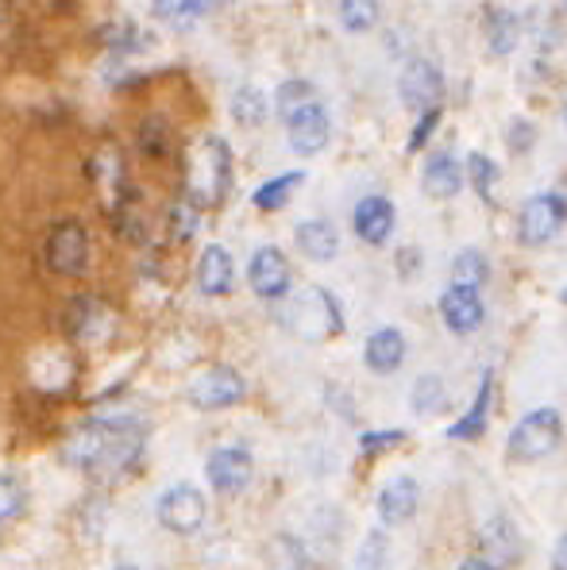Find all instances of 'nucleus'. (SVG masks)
<instances>
[{
	"mask_svg": "<svg viewBox=\"0 0 567 570\" xmlns=\"http://www.w3.org/2000/svg\"><path fill=\"white\" fill-rule=\"evenodd\" d=\"M143 447V428L135 420H89L67 444V462L85 470H117L132 462Z\"/></svg>",
	"mask_w": 567,
	"mask_h": 570,
	"instance_id": "nucleus-1",
	"label": "nucleus"
},
{
	"mask_svg": "<svg viewBox=\"0 0 567 570\" xmlns=\"http://www.w3.org/2000/svg\"><path fill=\"white\" fill-rule=\"evenodd\" d=\"M282 324L305 339H324L332 336V332H340V308L336 301H332V293L302 289L297 297H290L286 305H282Z\"/></svg>",
	"mask_w": 567,
	"mask_h": 570,
	"instance_id": "nucleus-2",
	"label": "nucleus"
},
{
	"mask_svg": "<svg viewBox=\"0 0 567 570\" xmlns=\"http://www.w3.org/2000/svg\"><path fill=\"white\" fill-rule=\"evenodd\" d=\"M229 177H232V159H229V143L224 140H205L193 154V166H190V197L198 205H216L229 190Z\"/></svg>",
	"mask_w": 567,
	"mask_h": 570,
	"instance_id": "nucleus-3",
	"label": "nucleus"
},
{
	"mask_svg": "<svg viewBox=\"0 0 567 570\" xmlns=\"http://www.w3.org/2000/svg\"><path fill=\"white\" fill-rule=\"evenodd\" d=\"M564 439V420L556 409H537L529 417H522V425L509 431V459H522V462H533V459H545L560 447Z\"/></svg>",
	"mask_w": 567,
	"mask_h": 570,
	"instance_id": "nucleus-4",
	"label": "nucleus"
},
{
	"mask_svg": "<svg viewBox=\"0 0 567 570\" xmlns=\"http://www.w3.org/2000/svg\"><path fill=\"white\" fill-rule=\"evenodd\" d=\"M89 263V235L78 220H62L51 235H47V266L62 278H78Z\"/></svg>",
	"mask_w": 567,
	"mask_h": 570,
	"instance_id": "nucleus-5",
	"label": "nucleus"
},
{
	"mask_svg": "<svg viewBox=\"0 0 567 570\" xmlns=\"http://www.w3.org/2000/svg\"><path fill=\"white\" fill-rule=\"evenodd\" d=\"M564 220H567L564 197H556V193H537V197L525 201L522 220H517V235H522V243H529V247H540V243H548L560 232Z\"/></svg>",
	"mask_w": 567,
	"mask_h": 570,
	"instance_id": "nucleus-6",
	"label": "nucleus"
},
{
	"mask_svg": "<svg viewBox=\"0 0 567 570\" xmlns=\"http://www.w3.org/2000/svg\"><path fill=\"white\" fill-rule=\"evenodd\" d=\"M247 386L232 366H213L205 370L198 381L190 386V405L193 409H205V413H216V409H232V405L243 401Z\"/></svg>",
	"mask_w": 567,
	"mask_h": 570,
	"instance_id": "nucleus-7",
	"label": "nucleus"
},
{
	"mask_svg": "<svg viewBox=\"0 0 567 570\" xmlns=\"http://www.w3.org/2000/svg\"><path fill=\"white\" fill-rule=\"evenodd\" d=\"M159 520L166 532H178V536H193L201 525H205V498L201 490L193 486H170L166 493L159 498Z\"/></svg>",
	"mask_w": 567,
	"mask_h": 570,
	"instance_id": "nucleus-8",
	"label": "nucleus"
},
{
	"mask_svg": "<svg viewBox=\"0 0 567 570\" xmlns=\"http://www.w3.org/2000/svg\"><path fill=\"white\" fill-rule=\"evenodd\" d=\"M444 96V73L436 70V62L413 59L402 70V101L417 112H433L436 101Z\"/></svg>",
	"mask_w": 567,
	"mask_h": 570,
	"instance_id": "nucleus-9",
	"label": "nucleus"
},
{
	"mask_svg": "<svg viewBox=\"0 0 567 570\" xmlns=\"http://www.w3.org/2000/svg\"><path fill=\"white\" fill-rule=\"evenodd\" d=\"M247 282H251V289H255L259 297L279 301L282 293L290 289V263H286V255H282L279 247L255 251V258H251V266H247Z\"/></svg>",
	"mask_w": 567,
	"mask_h": 570,
	"instance_id": "nucleus-10",
	"label": "nucleus"
},
{
	"mask_svg": "<svg viewBox=\"0 0 567 570\" xmlns=\"http://www.w3.org/2000/svg\"><path fill=\"white\" fill-rule=\"evenodd\" d=\"M205 475L213 482V490L221 493H240L251 482V455L243 447H221V451L209 455Z\"/></svg>",
	"mask_w": 567,
	"mask_h": 570,
	"instance_id": "nucleus-11",
	"label": "nucleus"
},
{
	"mask_svg": "<svg viewBox=\"0 0 567 570\" xmlns=\"http://www.w3.org/2000/svg\"><path fill=\"white\" fill-rule=\"evenodd\" d=\"M483 297H479V289H464V285H448L444 289V297H441V316H444V324H448L452 332H475L483 324Z\"/></svg>",
	"mask_w": 567,
	"mask_h": 570,
	"instance_id": "nucleus-12",
	"label": "nucleus"
},
{
	"mask_svg": "<svg viewBox=\"0 0 567 570\" xmlns=\"http://www.w3.org/2000/svg\"><path fill=\"white\" fill-rule=\"evenodd\" d=\"M394 232V205L386 197H367L355 205V235L371 247L386 243Z\"/></svg>",
	"mask_w": 567,
	"mask_h": 570,
	"instance_id": "nucleus-13",
	"label": "nucleus"
},
{
	"mask_svg": "<svg viewBox=\"0 0 567 570\" xmlns=\"http://www.w3.org/2000/svg\"><path fill=\"white\" fill-rule=\"evenodd\" d=\"M286 128H290V146H294L297 154H317L324 151V143H328V112H324L321 104L305 109L302 116H294Z\"/></svg>",
	"mask_w": 567,
	"mask_h": 570,
	"instance_id": "nucleus-14",
	"label": "nucleus"
},
{
	"mask_svg": "<svg viewBox=\"0 0 567 570\" xmlns=\"http://www.w3.org/2000/svg\"><path fill=\"white\" fill-rule=\"evenodd\" d=\"M417 501H421L417 482H413L409 475H402V478H394V482L383 490V498H378V517H383L386 525H405V520L417 512Z\"/></svg>",
	"mask_w": 567,
	"mask_h": 570,
	"instance_id": "nucleus-15",
	"label": "nucleus"
},
{
	"mask_svg": "<svg viewBox=\"0 0 567 570\" xmlns=\"http://www.w3.org/2000/svg\"><path fill=\"white\" fill-rule=\"evenodd\" d=\"M483 551L490 556L494 570L517 563V556H522V540H517L514 525H509L506 517H494L490 525L483 528Z\"/></svg>",
	"mask_w": 567,
	"mask_h": 570,
	"instance_id": "nucleus-16",
	"label": "nucleus"
},
{
	"mask_svg": "<svg viewBox=\"0 0 567 570\" xmlns=\"http://www.w3.org/2000/svg\"><path fill=\"white\" fill-rule=\"evenodd\" d=\"M232 274H236V266H232L229 251L205 247V255H201L198 263V289L209 293V297H221V293L232 289Z\"/></svg>",
	"mask_w": 567,
	"mask_h": 570,
	"instance_id": "nucleus-17",
	"label": "nucleus"
},
{
	"mask_svg": "<svg viewBox=\"0 0 567 570\" xmlns=\"http://www.w3.org/2000/svg\"><path fill=\"white\" fill-rule=\"evenodd\" d=\"M425 193L436 201H448L456 197L459 190H464V170H459V162L452 159V154H433L425 166Z\"/></svg>",
	"mask_w": 567,
	"mask_h": 570,
	"instance_id": "nucleus-18",
	"label": "nucleus"
},
{
	"mask_svg": "<svg viewBox=\"0 0 567 570\" xmlns=\"http://www.w3.org/2000/svg\"><path fill=\"white\" fill-rule=\"evenodd\" d=\"M297 247L313 263H328L340 251V232L328 220H305V224H297Z\"/></svg>",
	"mask_w": 567,
	"mask_h": 570,
	"instance_id": "nucleus-19",
	"label": "nucleus"
},
{
	"mask_svg": "<svg viewBox=\"0 0 567 570\" xmlns=\"http://www.w3.org/2000/svg\"><path fill=\"white\" fill-rule=\"evenodd\" d=\"M363 358H367V366L375 374L398 370L402 358H405V336L398 328H378L375 336L367 339V352H363Z\"/></svg>",
	"mask_w": 567,
	"mask_h": 570,
	"instance_id": "nucleus-20",
	"label": "nucleus"
},
{
	"mask_svg": "<svg viewBox=\"0 0 567 570\" xmlns=\"http://www.w3.org/2000/svg\"><path fill=\"white\" fill-rule=\"evenodd\" d=\"M486 39L494 54H509L522 39V20L509 8H486Z\"/></svg>",
	"mask_w": 567,
	"mask_h": 570,
	"instance_id": "nucleus-21",
	"label": "nucleus"
},
{
	"mask_svg": "<svg viewBox=\"0 0 567 570\" xmlns=\"http://www.w3.org/2000/svg\"><path fill=\"white\" fill-rule=\"evenodd\" d=\"M97 324H109V313L97 297H74L70 301V316H67V328L74 339H89L97 336Z\"/></svg>",
	"mask_w": 567,
	"mask_h": 570,
	"instance_id": "nucleus-22",
	"label": "nucleus"
},
{
	"mask_svg": "<svg viewBox=\"0 0 567 570\" xmlns=\"http://www.w3.org/2000/svg\"><path fill=\"white\" fill-rule=\"evenodd\" d=\"M490 394H494V378H490V374H483V386H479V394H475L472 413H467V417H459L456 428H448L452 439H479L483 436L486 409H490Z\"/></svg>",
	"mask_w": 567,
	"mask_h": 570,
	"instance_id": "nucleus-23",
	"label": "nucleus"
},
{
	"mask_svg": "<svg viewBox=\"0 0 567 570\" xmlns=\"http://www.w3.org/2000/svg\"><path fill=\"white\" fill-rule=\"evenodd\" d=\"M313 104H321L317 101V89L310 85V81H286V85L279 89V96H274V109H279V116L286 120H294V116H302L305 109H313Z\"/></svg>",
	"mask_w": 567,
	"mask_h": 570,
	"instance_id": "nucleus-24",
	"label": "nucleus"
},
{
	"mask_svg": "<svg viewBox=\"0 0 567 570\" xmlns=\"http://www.w3.org/2000/svg\"><path fill=\"white\" fill-rule=\"evenodd\" d=\"M452 285H464V289H479V285L490 278V266L479 251H459L456 263H452Z\"/></svg>",
	"mask_w": 567,
	"mask_h": 570,
	"instance_id": "nucleus-25",
	"label": "nucleus"
},
{
	"mask_svg": "<svg viewBox=\"0 0 567 570\" xmlns=\"http://www.w3.org/2000/svg\"><path fill=\"white\" fill-rule=\"evenodd\" d=\"M232 116H236L243 128H259L266 120V96L259 93L255 85L236 89V96H232Z\"/></svg>",
	"mask_w": 567,
	"mask_h": 570,
	"instance_id": "nucleus-26",
	"label": "nucleus"
},
{
	"mask_svg": "<svg viewBox=\"0 0 567 570\" xmlns=\"http://www.w3.org/2000/svg\"><path fill=\"white\" fill-rule=\"evenodd\" d=\"M302 182H305L302 174H282V177H274V182H266L263 190L255 193V208H263V213H274V208L286 205L290 193H294Z\"/></svg>",
	"mask_w": 567,
	"mask_h": 570,
	"instance_id": "nucleus-27",
	"label": "nucleus"
},
{
	"mask_svg": "<svg viewBox=\"0 0 567 570\" xmlns=\"http://www.w3.org/2000/svg\"><path fill=\"white\" fill-rule=\"evenodd\" d=\"M444 409V381L436 378V374H425V378H417V386H413V413H441Z\"/></svg>",
	"mask_w": 567,
	"mask_h": 570,
	"instance_id": "nucleus-28",
	"label": "nucleus"
},
{
	"mask_svg": "<svg viewBox=\"0 0 567 570\" xmlns=\"http://www.w3.org/2000/svg\"><path fill=\"white\" fill-rule=\"evenodd\" d=\"M151 12H155L159 20L174 23V28H190L193 20H201V16L209 12V4H193V0H174V4H155Z\"/></svg>",
	"mask_w": 567,
	"mask_h": 570,
	"instance_id": "nucleus-29",
	"label": "nucleus"
},
{
	"mask_svg": "<svg viewBox=\"0 0 567 570\" xmlns=\"http://www.w3.org/2000/svg\"><path fill=\"white\" fill-rule=\"evenodd\" d=\"M391 563V551H386V536L383 532H371L360 548V559H355V570H386Z\"/></svg>",
	"mask_w": 567,
	"mask_h": 570,
	"instance_id": "nucleus-30",
	"label": "nucleus"
},
{
	"mask_svg": "<svg viewBox=\"0 0 567 570\" xmlns=\"http://www.w3.org/2000/svg\"><path fill=\"white\" fill-rule=\"evenodd\" d=\"M378 16V4H367V0H344L340 4V20H344L347 31H367Z\"/></svg>",
	"mask_w": 567,
	"mask_h": 570,
	"instance_id": "nucleus-31",
	"label": "nucleus"
},
{
	"mask_svg": "<svg viewBox=\"0 0 567 570\" xmlns=\"http://www.w3.org/2000/svg\"><path fill=\"white\" fill-rule=\"evenodd\" d=\"M467 177H472V185L483 193V197H490L494 182H498V166H494L486 154H472V159H467Z\"/></svg>",
	"mask_w": 567,
	"mask_h": 570,
	"instance_id": "nucleus-32",
	"label": "nucleus"
},
{
	"mask_svg": "<svg viewBox=\"0 0 567 570\" xmlns=\"http://www.w3.org/2000/svg\"><path fill=\"white\" fill-rule=\"evenodd\" d=\"M140 146H143L148 154H166V146H170V128H166V120H162V116L143 120V128H140Z\"/></svg>",
	"mask_w": 567,
	"mask_h": 570,
	"instance_id": "nucleus-33",
	"label": "nucleus"
},
{
	"mask_svg": "<svg viewBox=\"0 0 567 570\" xmlns=\"http://www.w3.org/2000/svg\"><path fill=\"white\" fill-rule=\"evenodd\" d=\"M23 509V486L12 475H0V525Z\"/></svg>",
	"mask_w": 567,
	"mask_h": 570,
	"instance_id": "nucleus-34",
	"label": "nucleus"
},
{
	"mask_svg": "<svg viewBox=\"0 0 567 570\" xmlns=\"http://www.w3.org/2000/svg\"><path fill=\"white\" fill-rule=\"evenodd\" d=\"M405 439V431L402 428H391V431H363L360 436V447L367 455H375V451H383V447H394V444H402Z\"/></svg>",
	"mask_w": 567,
	"mask_h": 570,
	"instance_id": "nucleus-35",
	"label": "nucleus"
},
{
	"mask_svg": "<svg viewBox=\"0 0 567 570\" xmlns=\"http://www.w3.org/2000/svg\"><path fill=\"white\" fill-rule=\"evenodd\" d=\"M193 227H198V213H193V205H178L174 216H170V235H174V240H190Z\"/></svg>",
	"mask_w": 567,
	"mask_h": 570,
	"instance_id": "nucleus-36",
	"label": "nucleus"
},
{
	"mask_svg": "<svg viewBox=\"0 0 567 570\" xmlns=\"http://www.w3.org/2000/svg\"><path fill=\"white\" fill-rule=\"evenodd\" d=\"M436 124H441V109L425 112V116H421V124H417V132L409 135V151H421V146H425L428 135L436 132Z\"/></svg>",
	"mask_w": 567,
	"mask_h": 570,
	"instance_id": "nucleus-37",
	"label": "nucleus"
},
{
	"mask_svg": "<svg viewBox=\"0 0 567 570\" xmlns=\"http://www.w3.org/2000/svg\"><path fill=\"white\" fill-rule=\"evenodd\" d=\"M533 140H537V132H533L529 124H522V120L509 128V146H514V151H529Z\"/></svg>",
	"mask_w": 567,
	"mask_h": 570,
	"instance_id": "nucleus-38",
	"label": "nucleus"
},
{
	"mask_svg": "<svg viewBox=\"0 0 567 570\" xmlns=\"http://www.w3.org/2000/svg\"><path fill=\"white\" fill-rule=\"evenodd\" d=\"M553 570H567V532L556 540V551H553Z\"/></svg>",
	"mask_w": 567,
	"mask_h": 570,
	"instance_id": "nucleus-39",
	"label": "nucleus"
},
{
	"mask_svg": "<svg viewBox=\"0 0 567 570\" xmlns=\"http://www.w3.org/2000/svg\"><path fill=\"white\" fill-rule=\"evenodd\" d=\"M459 570H494V567H490V563H483V559H467V563L459 567Z\"/></svg>",
	"mask_w": 567,
	"mask_h": 570,
	"instance_id": "nucleus-40",
	"label": "nucleus"
},
{
	"mask_svg": "<svg viewBox=\"0 0 567 570\" xmlns=\"http://www.w3.org/2000/svg\"><path fill=\"white\" fill-rule=\"evenodd\" d=\"M117 570H140V567H128V563H124V567H117Z\"/></svg>",
	"mask_w": 567,
	"mask_h": 570,
	"instance_id": "nucleus-41",
	"label": "nucleus"
},
{
	"mask_svg": "<svg viewBox=\"0 0 567 570\" xmlns=\"http://www.w3.org/2000/svg\"><path fill=\"white\" fill-rule=\"evenodd\" d=\"M564 120H567V109H564Z\"/></svg>",
	"mask_w": 567,
	"mask_h": 570,
	"instance_id": "nucleus-42",
	"label": "nucleus"
}]
</instances>
